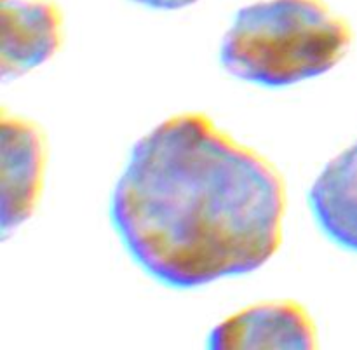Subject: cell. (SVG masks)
<instances>
[{
	"label": "cell",
	"mask_w": 357,
	"mask_h": 350,
	"mask_svg": "<svg viewBox=\"0 0 357 350\" xmlns=\"http://www.w3.org/2000/svg\"><path fill=\"white\" fill-rule=\"evenodd\" d=\"M131 2L157 10H178L194 6V3L201 2V0H131Z\"/></svg>",
	"instance_id": "52a82bcc"
},
{
	"label": "cell",
	"mask_w": 357,
	"mask_h": 350,
	"mask_svg": "<svg viewBox=\"0 0 357 350\" xmlns=\"http://www.w3.org/2000/svg\"><path fill=\"white\" fill-rule=\"evenodd\" d=\"M317 328L296 300L261 302L216 324L208 337L211 350H312Z\"/></svg>",
	"instance_id": "277c9868"
},
{
	"label": "cell",
	"mask_w": 357,
	"mask_h": 350,
	"mask_svg": "<svg viewBox=\"0 0 357 350\" xmlns=\"http://www.w3.org/2000/svg\"><path fill=\"white\" fill-rule=\"evenodd\" d=\"M0 232L6 241L31 218L44 187L47 139L35 121L7 114L0 117Z\"/></svg>",
	"instance_id": "3957f363"
},
{
	"label": "cell",
	"mask_w": 357,
	"mask_h": 350,
	"mask_svg": "<svg viewBox=\"0 0 357 350\" xmlns=\"http://www.w3.org/2000/svg\"><path fill=\"white\" fill-rule=\"evenodd\" d=\"M0 75L3 82L44 65L63 44V13L54 0H0Z\"/></svg>",
	"instance_id": "5b68a950"
},
{
	"label": "cell",
	"mask_w": 357,
	"mask_h": 350,
	"mask_svg": "<svg viewBox=\"0 0 357 350\" xmlns=\"http://www.w3.org/2000/svg\"><path fill=\"white\" fill-rule=\"evenodd\" d=\"M284 215L281 171L201 112L135 143L110 204L129 257L174 289L264 267L281 248Z\"/></svg>",
	"instance_id": "6da1fadb"
},
{
	"label": "cell",
	"mask_w": 357,
	"mask_h": 350,
	"mask_svg": "<svg viewBox=\"0 0 357 350\" xmlns=\"http://www.w3.org/2000/svg\"><path fill=\"white\" fill-rule=\"evenodd\" d=\"M309 206L331 243L357 253V139L323 167L309 190Z\"/></svg>",
	"instance_id": "8992f818"
},
{
	"label": "cell",
	"mask_w": 357,
	"mask_h": 350,
	"mask_svg": "<svg viewBox=\"0 0 357 350\" xmlns=\"http://www.w3.org/2000/svg\"><path fill=\"white\" fill-rule=\"evenodd\" d=\"M351 44L349 23L324 0H260L237 10L220 61L236 79L278 89L324 75Z\"/></svg>",
	"instance_id": "7a4b0ae2"
}]
</instances>
